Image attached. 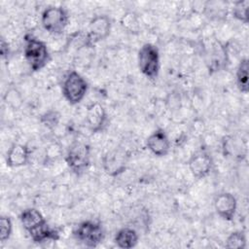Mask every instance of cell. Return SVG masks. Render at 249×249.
Returning <instances> with one entry per match:
<instances>
[{
    "instance_id": "1",
    "label": "cell",
    "mask_w": 249,
    "mask_h": 249,
    "mask_svg": "<svg viewBox=\"0 0 249 249\" xmlns=\"http://www.w3.org/2000/svg\"><path fill=\"white\" fill-rule=\"evenodd\" d=\"M23 56L33 72L42 70L51 60L47 44L31 34L24 36Z\"/></svg>"
},
{
    "instance_id": "2",
    "label": "cell",
    "mask_w": 249,
    "mask_h": 249,
    "mask_svg": "<svg viewBox=\"0 0 249 249\" xmlns=\"http://www.w3.org/2000/svg\"><path fill=\"white\" fill-rule=\"evenodd\" d=\"M137 64L143 76L151 81L156 80L160 68V56L158 47L152 43L143 44L137 53Z\"/></svg>"
},
{
    "instance_id": "3",
    "label": "cell",
    "mask_w": 249,
    "mask_h": 249,
    "mask_svg": "<svg viewBox=\"0 0 249 249\" xmlns=\"http://www.w3.org/2000/svg\"><path fill=\"white\" fill-rule=\"evenodd\" d=\"M64 160L76 175L83 174L90 164V146L83 141H74L66 151Z\"/></svg>"
},
{
    "instance_id": "4",
    "label": "cell",
    "mask_w": 249,
    "mask_h": 249,
    "mask_svg": "<svg viewBox=\"0 0 249 249\" xmlns=\"http://www.w3.org/2000/svg\"><path fill=\"white\" fill-rule=\"evenodd\" d=\"M89 84L77 71H70L62 82V95L70 105H77L87 95Z\"/></svg>"
},
{
    "instance_id": "5",
    "label": "cell",
    "mask_w": 249,
    "mask_h": 249,
    "mask_svg": "<svg viewBox=\"0 0 249 249\" xmlns=\"http://www.w3.org/2000/svg\"><path fill=\"white\" fill-rule=\"evenodd\" d=\"M69 16L62 6H48L41 14L42 27L52 35H60L68 25Z\"/></svg>"
},
{
    "instance_id": "6",
    "label": "cell",
    "mask_w": 249,
    "mask_h": 249,
    "mask_svg": "<svg viewBox=\"0 0 249 249\" xmlns=\"http://www.w3.org/2000/svg\"><path fill=\"white\" fill-rule=\"evenodd\" d=\"M74 238L89 248L97 247L104 239L105 231L98 222L87 220L79 223L73 230Z\"/></svg>"
},
{
    "instance_id": "7",
    "label": "cell",
    "mask_w": 249,
    "mask_h": 249,
    "mask_svg": "<svg viewBox=\"0 0 249 249\" xmlns=\"http://www.w3.org/2000/svg\"><path fill=\"white\" fill-rule=\"evenodd\" d=\"M112 21L106 15H98L93 17L88 26V33L86 35V45L92 47L98 42L105 40L111 32Z\"/></svg>"
},
{
    "instance_id": "8",
    "label": "cell",
    "mask_w": 249,
    "mask_h": 249,
    "mask_svg": "<svg viewBox=\"0 0 249 249\" xmlns=\"http://www.w3.org/2000/svg\"><path fill=\"white\" fill-rule=\"evenodd\" d=\"M126 153L120 148L110 150L102 157V168L110 177H116L124 173L126 169Z\"/></svg>"
},
{
    "instance_id": "9",
    "label": "cell",
    "mask_w": 249,
    "mask_h": 249,
    "mask_svg": "<svg viewBox=\"0 0 249 249\" xmlns=\"http://www.w3.org/2000/svg\"><path fill=\"white\" fill-rule=\"evenodd\" d=\"M187 165L195 178L202 179L210 174L213 168V159L206 150L200 149L190 157Z\"/></svg>"
},
{
    "instance_id": "10",
    "label": "cell",
    "mask_w": 249,
    "mask_h": 249,
    "mask_svg": "<svg viewBox=\"0 0 249 249\" xmlns=\"http://www.w3.org/2000/svg\"><path fill=\"white\" fill-rule=\"evenodd\" d=\"M108 121L107 112L99 102L90 103L86 110V124L91 133H98L104 129Z\"/></svg>"
},
{
    "instance_id": "11",
    "label": "cell",
    "mask_w": 249,
    "mask_h": 249,
    "mask_svg": "<svg viewBox=\"0 0 249 249\" xmlns=\"http://www.w3.org/2000/svg\"><path fill=\"white\" fill-rule=\"evenodd\" d=\"M213 204L216 213L223 220L231 222L234 219L237 210V199L231 193H220L215 196Z\"/></svg>"
},
{
    "instance_id": "12",
    "label": "cell",
    "mask_w": 249,
    "mask_h": 249,
    "mask_svg": "<svg viewBox=\"0 0 249 249\" xmlns=\"http://www.w3.org/2000/svg\"><path fill=\"white\" fill-rule=\"evenodd\" d=\"M146 148L156 157L162 158L168 155L171 143L167 133L163 128H157L154 130L145 141Z\"/></svg>"
},
{
    "instance_id": "13",
    "label": "cell",
    "mask_w": 249,
    "mask_h": 249,
    "mask_svg": "<svg viewBox=\"0 0 249 249\" xmlns=\"http://www.w3.org/2000/svg\"><path fill=\"white\" fill-rule=\"evenodd\" d=\"M31 151L26 144L14 143L10 146L6 153V165L11 168H18L28 164L30 160Z\"/></svg>"
},
{
    "instance_id": "14",
    "label": "cell",
    "mask_w": 249,
    "mask_h": 249,
    "mask_svg": "<svg viewBox=\"0 0 249 249\" xmlns=\"http://www.w3.org/2000/svg\"><path fill=\"white\" fill-rule=\"evenodd\" d=\"M19 221L25 231L30 234L43 226L47 225L48 222L43 214L36 208L29 207L21 211L19 214Z\"/></svg>"
},
{
    "instance_id": "15",
    "label": "cell",
    "mask_w": 249,
    "mask_h": 249,
    "mask_svg": "<svg viewBox=\"0 0 249 249\" xmlns=\"http://www.w3.org/2000/svg\"><path fill=\"white\" fill-rule=\"evenodd\" d=\"M139 240V235L137 231L132 228H122L120 229L115 236L114 243L117 247L122 249H131L134 248Z\"/></svg>"
},
{
    "instance_id": "16",
    "label": "cell",
    "mask_w": 249,
    "mask_h": 249,
    "mask_svg": "<svg viewBox=\"0 0 249 249\" xmlns=\"http://www.w3.org/2000/svg\"><path fill=\"white\" fill-rule=\"evenodd\" d=\"M249 60L247 57L242 58L235 71V85L241 93L247 94L249 91Z\"/></svg>"
},
{
    "instance_id": "17",
    "label": "cell",
    "mask_w": 249,
    "mask_h": 249,
    "mask_svg": "<svg viewBox=\"0 0 249 249\" xmlns=\"http://www.w3.org/2000/svg\"><path fill=\"white\" fill-rule=\"evenodd\" d=\"M121 26L129 33L137 34L140 30V22L137 15L134 12L128 11L124 13L120 20Z\"/></svg>"
},
{
    "instance_id": "18",
    "label": "cell",
    "mask_w": 249,
    "mask_h": 249,
    "mask_svg": "<svg viewBox=\"0 0 249 249\" xmlns=\"http://www.w3.org/2000/svg\"><path fill=\"white\" fill-rule=\"evenodd\" d=\"M225 247L231 249H244L247 247V239L245 232L242 231H234L231 232L225 241Z\"/></svg>"
},
{
    "instance_id": "19",
    "label": "cell",
    "mask_w": 249,
    "mask_h": 249,
    "mask_svg": "<svg viewBox=\"0 0 249 249\" xmlns=\"http://www.w3.org/2000/svg\"><path fill=\"white\" fill-rule=\"evenodd\" d=\"M231 13L235 19L247 24L249 21V1L239 0L234 2L231 8Z\"/></svg>"
},
{
    "instance_id": "20",
    "label": "cell",
    "mask_w": 249,
    "mask_h": 249,
    "mask_svg": "<svg viewBox=\"0 0 249 249\" xmlns=\"http://www.w3.org/2000/svg\"><path fill=\"white\" fill-rule=\"evenodd\" d=\"M13 232V221L11 217L2 215L0 218V241L2 243L8 241Z\"/></svg>"
},
{
    "instance_id": "21",
    "label": "cell",
    "mask_w": 249,
    "mask_h": 249,
    "mask_svg": "<svg viewBox=\"0 0 249 249\" xmlns=\"http://www.w3.org/2000/svg\"><path fill=\"white\" fill-rule=\"evenodd\" d=\"M59 121H60V114L54 110H49L45 112L40 118V122L50 129L54 128L58 124Z\"/></svg>"
},
{
    "instance_id": "22",
    "label": "cell",
    "mask_w": 249,
    "mask_h": 249,
    "mask_svg": "<svg viewBox=\"0 0 249 249\" xmlns=\"http://www.w3.org/2000/svg\"><path fill=\"white\" fill-rule=\"evenodd\" d=\"M18 96H19L18 92L16 90V89H10L9 91L7 90L5 96H4V100H5V103L8 105H11L13 107H18V102H17L18 99ZM20 101V100H18Z\"/></svg>"
},
{
    "instance_id": "23",
    "label": "cell",
    "mask_w": 249,
    "mask_h": 249,
    "mask_svg": "<svg viewBox=\"0 0 249 249\" xmlns=\"http://www.w3.org/2000/svg\"><path fill=\"white\" fill-rule=\"evenodd\" d=\"M60 155H61V149H60V146H58L57 144L53 143L50 145L46 150V159L48 160H53L57 159Z\"/></svg>"
},
{
    "instance_id": "24",
    "label": "cell",
    "mask_w": 249,
    "mask_h": 249,
    "mask_svg": "<svg viewBox=\"0 0 249 249\" xmlns=\"http://www.w3.org/2000/svg\"><path fill=\"white\" fill-rule=\"evenodd\" d=\"M0 53H1V56L4 58L6 56H8L9 54V47H8V43L5 42V40L2 38L1 39V48H0Z\"/></svg>"
}]
</instances>
